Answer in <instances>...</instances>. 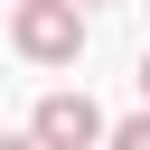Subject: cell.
<instances>
[{"mask_svg":"<svg viewBox=\"0 0 150 150\" xmlns=\"http://www.w3.org/2000/svg\"><path fill=\"white\" fill-rule=\"evenodd\" d=\"M9 38L28 66H75L84 56V9L75 0H9Z\"/></svg>","mask_w":150,"mask_h":150,"instance_id":"cell-1","label":"cell"},{"mask_svg":"<svg viewBox=\"0 0 150 150\" xmlns=\"http://www.w3.org/2000/svg\"><path fill=\"white\" fill-rule=\"evenodd\" d=\"M28 131H38V150H94V141H103V112H94L84 94H47Z\"/></svg>","mask_w":150,"mask_h":150,"instance_id":"cell-2","label":"cell"},{"mask_svg":"<svg viewBox=\"0 0 150 150\" xmlns=\"http://www.w3.org/2000/svg\"><path fill=\"white\" fill-rule=\"evenodd\" d=\"M103 150H150V112H131V122H112V131H103Z\"/></svg>","mask_w":150,"mask_h":150,"instance_id":"cell-3","label":"cell"},{"mask_svg":"<svg viewBox=\"0 0 150 150\" xmlns=\"http://www.w3.org/2000/svg\"><path fill=\"white\" fill-rule=\"evenodd\" d=\"M0 150H38V131H0Z\"/></svg>","mask_w":150,"mask_h":150,"instance_id":"cell-4","label":"cell"},{"mask_svg":"<svg viewBox=\"0 0 150 150\" xmlns=\"http://www.w3.org/2000/svg\"><path fill=\"white\" fill-rule=\"evenodd\" d=\"M141 94H150V56H141Z\"/></svg>","mask_w":150,"mask_h":150,"instance_id":"cell-5","label":"cell"},{"mask_svg":"<svg viewBox=\"0 0 150 150\" xmlns=\"http://www.w3.org/2000/svg\"><path fill=\"white\" fill-rule=\"evenodd\" d=\"M75 9H103V0H75Z\"/></svg>","mask_w":150,"mask_h":150,"instance_id":"cell-6","label":"cell"}]
</instances>
